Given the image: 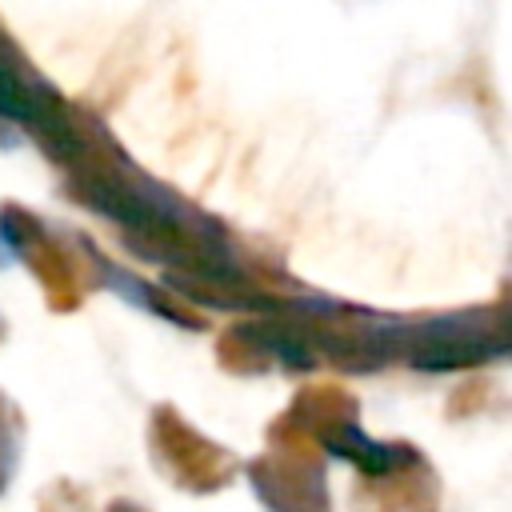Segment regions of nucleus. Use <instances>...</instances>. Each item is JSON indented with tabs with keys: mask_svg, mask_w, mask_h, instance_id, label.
Wrapping results in <instances>:
<instances>
[{
	"mask_svg": "<svg viewBox=\"0 0 512 512\" xmlns=\"http://www.w3.org/2000/svg\"><path fill=\"white\" fill-rule=\"evenodd\" d=\"M416 368L424 372H456L476 368L484 360H500L508 352L500 312H452L432 320H404V348Z\"/></svg>",
	"mask_w": 512,
	"mask_h": 512,
	"instance_id": "1",
	"label": "nucleus"
},
{
	"mask_svg": "<svg viewBox=\"0 0 512 512\" xmlns=\"http://www.w3.org/2000/svg\"><path fill=\"white\" fill-rule=\"evenodd\" d=\"M148 436H152V460L172 476V484L192 492H212L228 484L232 456L212 440H204L196 428H188L176 408H156Z\"/></svg>",
	"mask_w": 512,
	"mask_h": 512,
	"instance_id": "2",
	"label": "nucleus"
},
{
	"mask_svg": "<svg viewBox=\"0 0 512 512\" xmlns=\"http://www.w3.org/2000/svg\"><path fill=\"white\" fill-rule=\"evenodd\" d=\"M0 116L32 128L48 152H56L60 160L80 156V136L68 124V112L60 104V96L40 84L36 76H24L20 64L0 48Z\"/></svg>",
	"mask_w": 512,
	"mask_h": 512,
	"instance_id": "3",
	"label": "nucleus"
},
{
	"mask_svg": "<svg viewBox=\"0 0 512 512\" xmlns=\"http://www.w3.org/2000/svg\"><path fill=\"white\" fill-rule=\"evenodd\" d=\"M248 480L268 512H328V484L316 456L268 448L248 464Z\"/></svg>",
	"mask_w": 512,
	"mask_h": 512,
	"instance_id": "4",
	"label": "nucleus"
},
{
	"mask_svg": "<svg viewBox=\"0 0 512 512\" xmlns=\"http://www.w3.org/2000/svg\"><path fill=\"white\" fill-rule=\"evenodd\" d=\"M96 264H100L104 284H108L120 300H128V304H136V308H144V312H152V316H160V320H168V324H176V328H204V324L196 320V312H188L184 304L168 300L160 288L144 284L140 276H132V272H124V268H116V264H108V260H100V256H96Z\"/></svg>",
	"mask_w": 512,
	"mask_h": 512,
	"instance_id": "5",
	"label": "nucleus"
},
{
	"mask_svg": "<svg viewBox=\"0 0 512 512\" xmlns=\"http://www.w3.org/2000/svg\"><path fill=\"white\" fill-rule=\"evenodd\" d=\"M20 432H24L20 412L0 392V492H8V484L16 476V464H20Z\"/></svg>",
	"mask_w": 512,
	"mask_h": 512,
	"instance_id": "6",
	"label": "nucleus"
},
{
	"mask_svg": "<svg viewBox=\"0 0 512 512\" xmlns=\"http://www.w3.org/2000/svg\"><path fill=\"white\" fill-rule=\"evenodd\" d=\"M108 512H140V508H136V504H128V500H116Z\"/></svg>",
	"mask_w": 512,
	"mask_h": 512,
	"instance_id": "7",
	"label": "nucleus"
}]
</instances>
